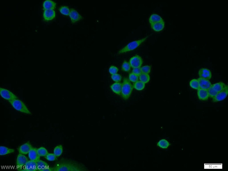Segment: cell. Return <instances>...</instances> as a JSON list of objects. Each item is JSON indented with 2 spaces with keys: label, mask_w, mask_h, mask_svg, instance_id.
<instances>
[{
  "label": "cell",
  "mask_w": 228,
  "mask_h": 171,
  "mask_svg": "<svg viewBox=\"0 0 228 171\" xmlns=\"http://www.w3.org/2000/svg\"><path fill=\"white\" fill-rule=\"evenodd\" d=\"M53 171H85L87 169L83 165L73 161L63 160L56 164Z\"/></svg>",
  "instance_id": "1"
},
{
  "label": "cell",
  "mask_w": 228,
  "mask_h": 171,
  "mask_svg": "<svg viewBox=\"0 0 228 171\" xmlns=\"http://www.w3.org/2000/svg\"><path fill=\"white\" fill-rule=\"evenodd\" d=\"M122 89L121 95L124 100H125L129 99L131 95L133 89V86L130 82L129 80L124 78L122 84Z\"/></svg>",
  "instance_id": "2"
},
{
  "label": "cell",
  "mask_w": 228,
  "mask_h": 171,
  "mask_svg": "<svg viewBox=\"0 0 228 171\" xmlns=\"http://www.w3.org/2000/svg\"><path fill=\"white\" fill-rule=\"evenodd\" d=\"M9 102L17 111L26 114H31L27 106L21 101L17 99L9 101Z\"/></svg>",
  "instance_id": "3"
},
{
  "label": "cell",
  "mask_w": 228,
  "mask_h": 171,
  "mask_svg": "<svg viewBox=\"0 0 228 171\" xmlns=\"http://www.w3.org/2000/svg\"><path fill=\"white\" fill-rule=\"evenodd\" d=\"M147 38L148 37H146L141 39L130 42L127 45H126L125 47L120 50L118 52V54H123L126 53V52L133 51V50L135 49L138 47L143 42L145 41Z\"/></svg>",
  "instance_id": "4"
},
{
  "label": "cell",
  "mask_w": 228,
  "mask_h": 171,
  "mask_svg": "<svg viewBox=\"0 0 228 171\" xmlns=\"http://www.w3.org/2000/svg\"><path fill=\"white\" fill-rule=\"evenodd\" d=\"M227 86L222 82H220L212 84L209 89L207 90L209 97L213 98L218 93L222 90Z\"/></svg>",
  "instance_id": "5"
},
{
  "label": "cell",
  "mask_w": 228,
  "mask_h": 171,
  "mask_svg": "<svg viewBox=\"0 0 228 171\" xmlns=\"http://www.w3.org/2000/svg\"><path fill=\"white\" fill-rule=\"evenodd\" d=\"M0 94L4 99L8 101L18 99L17 96L10 90L3 88H0Z\"/></svg>",
  "instance_id": "6"
},
{
  "label": "cell",
  "mask_w": 228,
  "mask_h": 171,
  "mask_svg": "<svg viewBox=\"0 0 228 171\" xmlns=\"http://www.w3.org/2000/svg\"><path fill=\"white\" fill-rule=\"evenodd\" d=\"M129 63L131 67L133 68H141L143 63V60L140 56L136 55L130 59Z\"/></svg>",
  "instance_id": "7"
},
{
  "label": "cell",
  "mask_w": 228,
  "mask_h": 171,
  "mask_svg": "<svg viewBox=\"0 0 228 171\" xmlns=\"http://www.w3.org/2000/svg\"><path fill=\"white\" fill-rule=\"evenodd\" d=\"M228 94V87L227 85L221 92L218 93L213 98L214 102H217L221 101L225 99L227 97Z\"/></svg>",
  "instance_id": "8"
},
{
  "label": "cell",
  "mask_w": 228,
  "mask_h": 171,
  "mask_svg": "<svg viewBox=\"0 0 228 171\" xmlns=\"http://www.w3.org/2000/svg\"><path fill=\"white\" fill-rule=\"evenodd\" d=\"M38 170V166L37 162L30 160L28 161L23 168L19 170L21 171H36Z\"/></svg>",
  "instance_id": "9"
},
{
  "label": "cell",
  "mask_w": 228,
  "mask_h": 171,
  "mask_svg": "<svg viewBox=\"0 0 228 171\" xmlns=\"http://www.w3.org/2000/svg\"><path fill=\"white\" fill-rule=\"evenodd\" d=\"M69 16L72 23H75L82 19V16L77 11L73 9H70Z\"/></svg>",
  "instance_id": "10"
},
{
  "label": "cell",
  "mask_w": 228,
  "mask_h": 171,
  "mask_svg": "<svg viewBox=\"0 0 228 171\" xmlns=\"http://www.w3.org/2000/svg\"><path fill=\"white\" fill-rule=\"evenodd\" d=\"M43 18L46 21L53 20L56 17V12L53 10H45L43 13Z\"/></svg>",
  "instance_id": "11"
},
{
  "label": "cell",
  "mask_w": 228,
  "mask_h": 171,
  "mask_svg": "<svg viewBox=\"0 0 228 171\" xmlns=\"http://www.w3.org/2000/svg\"><path fill=\"white\" fill-rule=\"evenodd\" d=\"M38 171H53V168L50 167L47 162L41 160L37 162Z\"/></svg>",
  "instance_id": "12"
},
{
  "label": "cell",
  "mask_w": 228,
  "mask_h": 171,
  "mask_svg": "<svg viewBox=\"0 0 228 171\" xmlns=\"http://www.w3.org/2000/svg\"><path fill=\"white\" fill-rule=\"evenodd\" d=\"M200 78L209 80L212 78V74L210 70L206 68H202L199 71Z\"/></svg>",
  "instance_id": "13"
},
{
  "label": "cell",
  "mask_w": 228,
  "mask_h": 171,
  "mask_svg": "<svg viewBox=\"0 0 228 171\" xmlns=\"http://www.w3.org/2000/svg\"><path fill=\"white\" fill-rule=\"evenodd\" d=\"M31 144L29 142L22 145L18 148V151L20 154L27 155L29 153L30 151L33 148Z\"/></svg>",
  "instance_id": "14"
},
{
  "label": "cell",
  "mask_w": 228,
  "mask_h": 171,
  "mask_svg": "<svg viewBox=\"0 0 228 171\" xmlns=\"http://www.w3.org/2000/svg\"><path fill=\"white\" fill-rule=\"evenodd\" d=\"M197 80L199 82L200 88L208 90L211 87L212 84L209 80L200 78Z\"/></svg>",
  "instance_id": "15"
},
{
  "label": "cell",
  "mask_w": 228,
  "mask_h": 171,
  "mask_svg": "<svg viewBox=\"0 0 228 171\" xmlns=\"http://www.w3.org/2000/svg\"><path fill=\"white\" fill-rule=\"evenodd\" d=\"M37 149L33 148L29 153V157L30 160L37 162L40 160V156L38 154Z\"/></svg>",
  "instance_id": "16"
},
{
  "label": "cell",
  "mask_w": 228,
  "mask_h": 171,
  "mask_svg": "<svg viewBox=\"0 0 228 171\" xmlns=\"http://www.w3.org/2000/svg\"><path fill=\"white\" fill-rule=\"evenodd\" d=\"M197 95L198 97L201 100H207L209 97L208 90L201 88L198 90Z\"/></svg>",
  "instance_id": "17"
},
{
  "label": "cell",
  "mask_w": 228,
  "mask_h": 171,
  "mask_svg": "<svg viewBox=\"0 0 228 171\" xmlns=\"http://www.w3.org/2000/svg\"><path fill=\"white\" fill-rule=\"evenodd\" d=\"M28 161L27 157L24 155L21 154H19L17 157L16 160L17 165L19 167H23L24 166Z\"/></svg>",
  "instance_id": "18"
},
{
  "label": "cell",
  "mask_w": 228,
  "mask_h": 171,
  "mask_svg": "<svg viewBox=\"0 0 228 171\" xmlns=\"http://www.w3.org/2000/svg\"><path fill=\"white\" fill-rule=\"evenodd\" d=\"M56 7V3L51 0H46L43 4V8L44 10H54Z\"/></svg>",
  "instance_id": "19"
},
{
  "label": "cell",
  "mask_w": 228,
  "mask_h": 171,
  "mask_svg": "<svg viewBox=\"0 0 228 171\" xmlns=\"http://www.w3.org/2000/svg\"><path fill=\"white\" fill-rule=\"evenodd\" d=\"M122 86V84L120 82H115L110 87L114 93L119 95H121Z\"/></svg>",
  "instance_id": "20"
},
{
  "label": "cell",
  "mask_w": 228,
  "mask_h": 171,
  "mask_svg": "<svg viewBox=\"0 0 228 171\" xmlns=\"http://www.w3.org/2000/svg\"><path fill=\"white\" fill-rule=\"evenodd\" d=\"M152 29L155 32H160L163 30L165 27V23L164 21L158 22V23L151 24Z\"/></svg>",
  "instance_id": "21"
},
{
  "label": "cell",
  "mask_w": 228,
  "mask_h": 171,
  "mask_svg": "<svg viewBox=\"0 0 228 171\" xmlns=\"http://www.w3.org/2000/svg\"><path fill=\"white\" fill-rule=\"evenodd\" d=\"M149 21L151 24H152L158 23L164 21L162 18L157 14H154L150 17Z\"/></svg>",
  "instance_id": "22"
},
{
  "label": "cell",
  "mask_w": 228,
  "mask_h": 171,
  "mask_svg": "<svg viewBox=\"0 0 228 171\" xmlns=\"http://www.w3.org/2000/svg\"><path fill=\"white\" fill-rule=\"evenodd\" d=\"M14 150L4 146L0 147V155H5L14 152Z\"/></svg>",
  "instance_id": "23"
},
{
  "label": "cell",
  "mask_w": 228,
  "mask_h": 171,
  "mask_svg": "<svg viewBox=\"0 0 228 171\" xmlns=\"http://www.w3.org/2000/svg\"><path fill=\"white\" fill-rule=\"evenodd\" d=\"M157 146L160 148L163 149H167L170 146V143L167 140L163 139L160 140L158 142Z\"/></svg>",
  "instance_id": "24"
},
{
  "label": "cell",
  "mask_w": 228,
  "mask_h": 171,
  "mask_svg": "<svg viewBox=\"0 0 228 171\" xmlns=\"http://www.w3.org/2000/svg\"><path fill=\"white\" fill-rule=\"evenodd\" d=\"M145 84L141 81H138L133 84V87L139 91L143 90L145 87Z\"/></svg>",
  "instance_id": "25"
},
{
  "label": "cell",
  "mask_w": 228,
  "mask_h": 171,
  "mask_svg": "<svg viewBox=\"0 0 228 171\" xmlns=\"http://www.w3.org/2000/svg\"><path fill=\"white\" fill-rule=\"evenodd\" d=\"M139 79L140 81L145 84L149 82L150 78L149 74L141 73L139 76Z\"/></svg>",
  "instance_id": "26"
},
{
  "label": "cell",
  "mask_w": 228,
  "mask_h": 171,
  "mask_svg": "<svg viewBox=\"0 0 228 171\" xmlns=\"http://www.w3.org/2000/svg\"><path fill=\"white\" fill-rule=\"evenodd\" d=\"M63 152V146L61 145H59L56 147L54 150V154L57 157H59L62 154Z\"/></svg>",
  "instance_id": "27"
},
{
  "label": "cell",
  "mask_w": 228,
  "mask_h": 171,
  "mask_svg": "<svg viewBox=\"0 0 228 171\" xmlns=\"http://www.w3.org/2000/svg\"><path fill=\"white\" fill-rule=\"evenodd\" d=\"M59 10L60 13L63 15L66 16H69L70 10L67 6H62L59 8Z\"/></svg>",
  "instance_id": "28"
},
{
  "label": "cell",
  "mask_w": 228,
  "mask_h": 171,
  "mask_svg": "<svg viewBox=\"0 0 228 171\" xmlns=\"http://www.w3.org/2000/svg\"><path fill=\"white\" fill-rule=\"evenodd\" d=\"M190 85L194 89L198 90L200 88L198 81L196 79L192 80L190 82Z\"/></svg>",
  "instance_id": "29"
},
{
  "label": "cell",
  "mask_w": 228,
  "mask_h": 171,
  "mask_svg": "<svg viewBox=\"0 0 228 171\" xmlns=\"http://www.w3.org/2000/svg\"><path fill=\"white\" fill-rule=\"evenodd\" d=\"M121 69L124 72H129L131 70V66L129 62L124 60L121 66Z\"/></svg>",
  "instance_id": "30"
},
{
  "label": "cell",
  "mask_w": 228,
  "mask_h": 171,
  "mask_svg": "<svg viewBox=\"0 0 228 171\" xmlns=\"http://www.w3.org/2000/svg\"><path fill=\"white\" fill-rule=\"evenodd\" d=\"M38 154L40 156H45L49 154L48 152L46 149L44 147H41L37 150Z\"/></svg>",
  "instance_id": "31"
},
{
  "label": "cell",
  "mask_w": 228,
  "mask_h": 171,
  "mask_svg": "<svg viewBox=\"0 0 228 171\" xmlns=\"http://www.w3.org/2000/svg\"><path fill=\"white\" fill-rule=\"evenodd\" d=\"M139 78V76L133 73H130L129 75V80L132 82H135L138 81Z\"/></svg>",
  "instance_id": "32"
},
{
  "label": "cell",
  "mask_w": 228,
  "mask_h": 171,
  "mask_svg": "<svg viewBox=\"0 0 228 171\" xmlns=\"http://www.w3.org/2000/svg\"><path fill=\"white\" fill-rule=\"evenodd\" d=\"M141 73L146 74H149L150 73L151 67L149 65L144 66L141 68Z\"/></svg>",
  "instance_id": "33"
},
{
  "label": "cell",
  "mask_w": 228,
  "mask_h": 171,
  "mask_svg": "<svg viewBox=\"0 0 228 171\" xmlns=\"http://www.w3.org/2000/svg\"><path fill=\"white\" fill-rule=\"evenodd\" d=\"M111 77L112 80L115 82H120L122 79L121 76L120 74L117 73L112 75Z\"/></svg>",
  "instance_id": "34"
},
{
  "label": "cell",
  "mask_w": 228,
  "mask_h": 171,
  "mask_svg": "<svg viewBox=\"0 0 228 171\" xmlns=\"http://www.w3.org/2000/svg\"><path fill=\"white\" fill-rule=\"evenodd\" d=\"M46 159L50 161H53L56 159L57 157L54 154H48L45 156Z\"/></svg>",
  "instance_id": "35"
},
{
  "label": "cell",
  "mask_w": 228,
  "mask_h": 171,
  "mask_svg": "<svg viewBox=\"0 0 228 171\" xmlns=\"http://www.w3.org/2000/svg\"><path fill=\"white\" fill-rule=\"evenodd\" d=\"M118 71V69L115 66H112L110 67L109 69V73L112 75L117 74Z\"/></svg>",
  "instance_id": "36"
},
{
  "label": "cell",
  "mask_w": 228,
  "mask_h": 171,
  "mask_svg": "<svg viewBox=\"0 0 228 171\" xmlns=\"http://www.w3.org/2000/svg\"><path fill=\"white\" fill-rule=\"evenodd\" d=\"M132 73L139 76L142 73L141 68H133V71H132Z\"/></svg>",
  "instance_id": "37"
}]
</instances>
